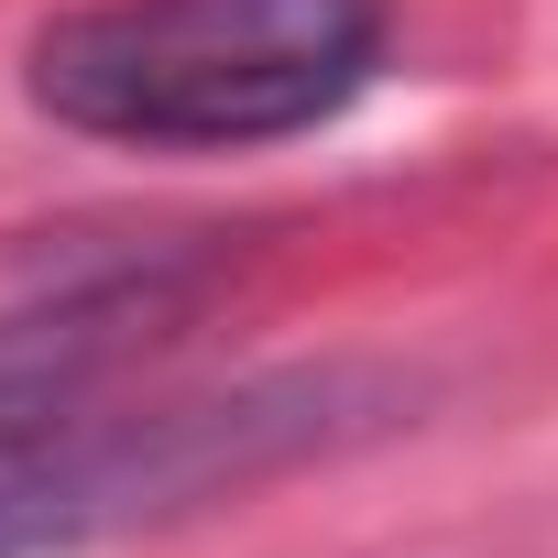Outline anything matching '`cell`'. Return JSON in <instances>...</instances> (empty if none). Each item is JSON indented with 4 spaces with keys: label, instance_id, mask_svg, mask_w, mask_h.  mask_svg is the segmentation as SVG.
<instances>
[{
    "label": "cell",
    "instance_id": "cell-2",
    "mask_svg": "<svg viewBox=\"0 0 558 558\" xmlns=\"http://www.w3.org/2000/svg\"><path fill=\"white\" fill-rule=\"evenodd\" d=\"M373 66L384 0H88L34 34L23 88L88 143L241 154L340 121Z\"/></svg>",
    "mask_w": 558,
    "mask_h": 558
},
{
    "label": "cell",
    "instance_id": "cell-1",
    "mask_svg": "<svg viewBox=\"0 0 558 558\" xmlns=\"http://www.w3.org/2000/svg\"><path fill=\"white\" fill-rule=\"evenodd\" d=\"M165 318L154 274H110L56 307L0 318V558H56L110 525L230 504L318 449H351L395 416L384 373L318 362V373H252L175 405H99V373Z\"/></svg>",
    "mask_w": 558,
    "mask_h": 558
}]
</instances>
